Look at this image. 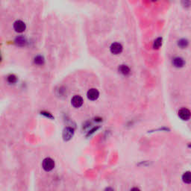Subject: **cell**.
<instances>
[{"instance_id":"1","label":"cell","mask_w":191,"mask_h":191,"mask_svg":"<svg viewBox=\"0 0 191 191\" xmlns=\"http://www.w3.org/2000/svg\"><path fill=\"white\" fill-rule=\"evenodd\" d=\"M55 165V161L53 159H52L51 157H46L43 161V169L46 172H49L53 170Z\"/></svg>"},{"instance_id":"2","label":"cell","mask_w":191,"mask_h":191,"mask_svg":"<svg viewBox=\"0 0 191 191\" xmlns=\"http://www.w3.org/2000/svg\"><path fill=\"white\" fill-rule=\"evenodd\" d=\"M179 118L181 119L182 120H188L191 117V112L188 108H181L179 111Z\"/></svg>"},{"instance_id":"3","label":"cell","mask_w":191,"mask_h":191,"mask_svg":"<svg viewBox=\"0 0 191 191\" xmlns=\"http://www.w3.org/2000/svg\"><path fill=\"white\" fill-rule=\"evenodd\" d=\"M83 102L84 100L82 96H80V95H74V96L72 98V99H71V103L73 104V106L76 108H80V107L83 104Z\"/></svg>"},{"instance_id":"4","label":"cell","mask_w":191,"mask_h":191,"mask_svg":"<svg viewBox=\"0 0 191 191\" xmlns=\"http://www.w3.org/2000/svg\"><path fill=\"white\" fill-rule=\"evenodd\" d=\"M25 24L24 22L22 20H16L15 23H14V30L16 31V32L21 33L25 30Z\"/></svg>"},{"instance_id":"5","label":"cell","mask_w":191,"mask_h":191,"mask_svg":"<svg viewBox=\"0 0 191 191\" xmlns=\"http://www.w3.org/2000/svg\"><path fill=\"white\" fill-rule=\"evenodd\" d=\"M110 49L113 54H115V55H118V54H120L122 51V46L119 43H112L111 47H110Z\"/></svg>"},{"instance_id":"6","label":"cell","mask_w":191,"mask_h":191,"mask_svg":"<svg viewBox=\"0 0 191 191\" xmlns=\"http://www.w3.org/2000/svg\"><path fill=\"white\" fill-rule=\"evenodd\" d=\"M87 98H88L90 100L94 101V100H96V99L99 98V93L96 89L91 88L87 91Z\"/></svg>"},{"instance_id":"7","label":"cell","mask_w":191,"mask_h":191,"mask_svg":"<svg viewBox=\"0 0 191 191\" xmlns=\"http://www.w3.org/2000/svg\"><path fill=\"white\" fill-rule=\"evenodd\" d=\"M73 134H74V130L72 128L67 127L64 129V133H63V137L65 140H70L71 138L73 137Z\"/></svg>"},{"instance_id":"8","label":"cell","mask_w":191,"mask_h":191,"mask_svg":"<svg viewBox=\"0 0 191 191\" xmlns=\"http://www.w3.org/2000/svg\"><path fill=\"white\" fill-rule=\"evenodd\" d=\"M172 63H173V64L176 67H181L184 66V59L180 58V57H176V58H175L173 59Z\"/></svg>"},{"instance_id":"9","label":"cell","mask_w":191,"mask_h":191,"mask_svg":"<svg viewBox=\"0 0 191 191\" xmlns=\"http://www.w3.org/2000/svg\"><path fill=\"white\" fill-rule=\"evenodd\" d=\"M182 180L185 184H191V172H185L182 175Z\"/></svg>"},{"instance_id":"10","label":"cell","mask_w":191,"mask_h":191,"mask_svg":"<svg viewBox=\"0 0 191 191\" xmlns=\"http://www.w3.org/2000/svg\"><path fill=\"white\" fill-rule=\"evenodd\" d=\"M119 71L122 74L127 76L130 73V69L129 67L126 65H120L119 67Z\"/></svg>"},{"instance_id":"11","label":"cell","mask_w":191,"mask_h":191,"mask_svg":"<svg viewBox=\"0 0 191 191\" xmlns=\"http://www.w3.org/2000/svg\"><path fill=\"white\" fill-rule=\"evenodd\" d=\"M162 45V38L161 37H158L155 41L154 44H153V47L154 49H159L161 46Z\"/></svg>"},{"instance_id":"12","label":"cell","mask_w":191,"mask_h":191,"mask_svg":"<svg viewBox=\"0 0 191 191\" xmlns=\"http://www.w3.org/2000/svg\"><path fill=\"white\" fill-rule=\"evenodd\" d=\"M15 42H16V44L19 45V46H23V45L25 44V38L23 37H16Z\"/></svg>"},{"instance_id":"13","label":"cell","mask_w":191,"mask_h":191,"mask_svg":"<svg viewBox=\"0 0 191 191\" xmlns=\"http://www.w3.org/2000/svg\"><path fill=\"white\" fill-rule=\"evenodd\" d=\"M43 61H44L43 58L42 56H41V55L37 56L35 58V59H34V62H35V64H43Z\"/></svg>"},{"instance_id":"14","label":"cell","mask_w":191,"mask_h":191,"mask_svg":"<svg viewBox=\"0 0 191 191\" xmlns=\"http://www.w3.org/2000/svg\"><path fill=\"white\" fill-rule=\"evenodd\" d=\"M8 82L11 84H14L16 82V77L14 75H10L8 77Z\"/></svg>"},{"instance_id":"15","label":"cell","mask_w":191,"mask_h":191,"mask_svg":"<svg viewBox=\"0 0 191 191\" xmlns=\"http://www.w3.org/2000/svg\"><path fill=\"white\" fill-rule=\"evenodd\" d=\"M179 46L181 48H185L186 46H188V41L182 39L179 41Z\"/></svg>"},{"instance_id":"16","label":"cell","mask_w":191,"mask_h":191,"mask_svg":"<svg viewBox=\"0 0 191 191\" xmlns=\"http://www.w3.org/2000/svg\"><path fill=\"white\" fill-rule=\"evenodd\" d=\"M130 191H140V190L138 188H136V187H135V188H131V190H130Z\"/></svg>"},{"instance_id":"17","label":"cell","mask_w":191,"mask_h":191,"mask_svg":"<svg viewBox=\"0 0 191 191\" xmlns=\"http://www.w3.org/2000/svg\"><path fill=\"white\" fill-rule=\"evenodd\" d=\"M106 191H113V190L112 189V188H108V189L106 190Z\"/></svg>"},{"instance_id":"18","label":"cell","mask_w":191,"mask_h":191,"mask_svg":"<svg viewBox=\"0 0 191 191\" xmlns=\"http://www.w3.org/2000/svg\"><path fill=\"white\" fill-rule=\"evenodd\" d=\"M190 147H191V145H190Z\"/></svg>"}]
</instances>
